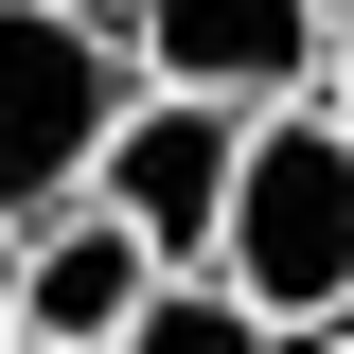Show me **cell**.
Segmentation results:
<instances>
[{
    "label": "cell",
    "instance_id": "obj_1",
    "mask_svg": "<svg viewBox=\"0 0 354 354\" xmlns=\"http://www.w3.org/2000/svg\"><path fill=\"white\" fill-rule=\"evenodd\" d=\"M213 266L283 319V337L354 319V106H248V160H230Z\"/></svg>",
    "mask_w": 354,
    "mask_h": 354
},
{
    "label": "cell",
    "instance_id": "obj_2",
    "mask_svg": "<svg viewBox=\"0 0 354 354\" xmlns=\"http://www.w3.org/2000/svg\"><path fill=\"white\" fill-rule=\"evenodd\" d=\"M124 71L142 53L88 18V0H0V213L36 230L53 195H88L106 124H124Z\"/></svg>",
    "mask_w": 354,
    "mask_h": 354
},
{
    "label": "cell",
    "instance_id": "obj_3",
    "mask_svg": "<svg viewBox=\"0 0 354 354\" xmlns=\"http://www.w3.org/2000/svg\"><path fill=\"white\" fill-rule=\"evenodd\" d=\"M230 160H248V106H213V88H142L124 124H106V160H88V195H106L160 266H213V230H230Z\"/></svg>",
    "mask_w": 354,
    "mask_h": 354
},
{
    "label": "cell",
    "instance_id": "obj_4",
    "mask_svg": "<svg viewBox=\"0 0 354 354\" xmlns=\"http://www.w3.org/2000/svg\"><path fill=\"white\" fill-rule=\"evenodd\" d=\"M142 88H213V106H301L337 88V18L319 0H124Z\"/></svg>",
    "mask_w": 354,
    "mask_h": 354
},
{
    "label": "cell",
    "instance_id": "obj_5",
    "mask_svg": "<svg viewBox=\"0 0 354 354\" xmlns=\"http://www.w3.org/2000/svg\"><path fill=\"white\" fill-rule=\"evenodd\" d=\"M142 283H160V248H142L106 195H53V213L18 230V337H53V354H106L142 319Z\"/></svg>",
    "mask_w": 354,
    "mask_h": 354
},
{
    "label": "cell",
    "instance_id": "obj_6",
    "mask_svg": "<svg viewBox=\"0 0 354 354\" xmlns=\"http://www.w3.org/2000/svg\"><path fill=\"white\" fill-rule=\"evenodd\" d=\"M106 354H283V319H266L230 266H160V283H142V319H124Z\"/></svg>",
    "mask_w": 354,
    "mask_h": 354
},
{
    "label": "cell",
    "instance_id": "obj_7",
    "mask_svg": "<svg viewBox=\"0 0 354 354\" xmlns=\"http://www.w3.org/2000/svg\"><path fill=\"white\" fill-rule=\"evenodd\" d=\"M0 354H18V213H0Z\"/></svg>",
    "mask_w": 354,
    "mask_h": 354
},
{
    "label": "cell",
    "instance_id": "obj_8",
    "mask_svg": "<svg viewBox=\"0 0 354 354\" xmlns=\"http://www.w3.org/2000/svg\"><path fill=\"white\" fill-rule=\"evenodd\" d=\"M301 354H354V319H319V337H301Z\"/></svg>",
    "mask_w": 354,
    "mask_h": 354
},
{
    "label": "cell",
    "instance_id": "obj_9",
    "mask_svg": "<svg viewBox=\"0 0 354 354\" xmlns=\"http://www.w3.org/2000/svg\"><path fill=\"white\" fill-rule=\"evenodd\" d=\"M319 18H337V53H354V0H319Z\"/></svg>",
    "mask_w": 354,
    "mask_h": 354
},
{
    "label": "cell",
    "instance_id": "obj_10",
    "mask_svg": "<svg viewBox=\"0 0 354 354\" xmlns=\"http://www.w3.org/2000/svg\"><path fill=\"white\" fill-rule=\"evenodd\" d=\"M337 106H354V53H337Z\"/></svg>",
    "mask_w": 354,
    "mask_h": 354
},
{
    "label": "cell",
    "instance_id": "obj_11",
    "mask_svg": "<svg viewBox=\"0 0 354 354\" xmlns=\"http://www.w3.org/2000/svg\"><path fill=\"white\" fill-rule=\"evenodd\" d=\"M18 354H53V337H18Z\"/></svg>",
    "mask_w": 354,
    "mask_h": 354
}]
</instances>
